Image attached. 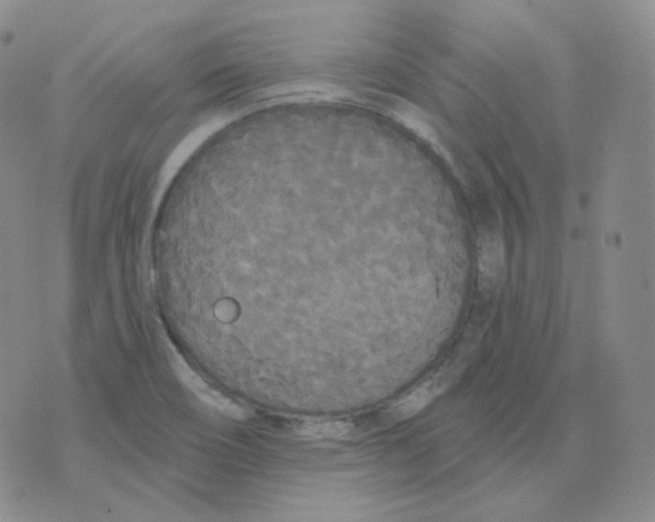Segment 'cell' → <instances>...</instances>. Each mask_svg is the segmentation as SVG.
I'll list each match as a JSON object with an SVG mask.
<instances>
[{"instance_id":"1","label":"cell","mask_w":655,"mask_h":522,"mask_svg":"<svg viewBox=\"0 0 655 522\" xmlns=\"http://www.w3.org/2000/svg\"><path fill=\"white\" fill-rule=\"evenodd\" d=\"M449 384L446 374H437L422 382L391 403L387 410L391 420L401 422L418 415L436 400Z\"/></svg>"},{"instance_id":"2","label":"cell","mask_w":655,"mask_h":522,"mask_svg":"<svg viewBox=\"0 0 655 522\" xmlns=\"http://www.w3.org/2000/svg\"><path fill=\"white\" fill-rule=\"evenodd\" d=\"M355 428L353 422L339 419H307L295 426L299 437L316 441L347 439Z\"/></svg>"}]
</instances>
